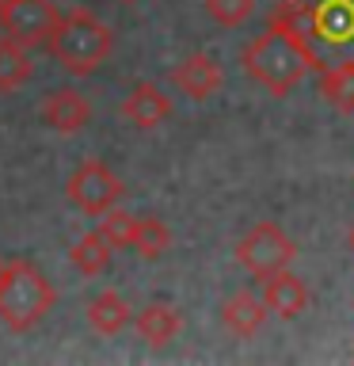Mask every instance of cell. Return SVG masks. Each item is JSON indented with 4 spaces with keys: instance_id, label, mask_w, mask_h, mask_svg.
I'll list each match as a JSON object with an SVG mask.
<instances>
[{
    "instance_id": "23",
    "label": "cell",
    "mask_w": 354,
    "mask_h": 366,
    "mask_svg": "<svg viewBox=\"0 0 354 366\" xmlns=\"http://www.w3.org/2000/svg\"><path fill=\"white\" fill-rule=\"evenodd\" d=\"M0 4H8V0H0Z\"/></svg>"
},
{
    "instance_id": "7",
    "label": "cell",
    "mask_w": 354,
    "mask_h": 366,
    "mask_svg": "<svg viewBox=\"0 0 354 366\" xmlns=\"http://www.w3.org/2000/svg\"><path fill=\"white\" fill-rule=\"evenodd\" d=\"M57 19H61V11L50 0H8V4H0V31H4V39L27 46V50L50 42Z\"/></svg>"
},
{
    "instance_id": "13",
    "label": "cell",
    "mask_w": 354,
    "mask_h": 366,
    "mask_svg": "<svg viewBox=\"0 0 354 366\" xmlns=\"http://www.w3.org/2000/svg\"><path fill=\"white\" fill-rule=\"evenodd\" d=\"M137 336H141L148 347H164V343H171L179 336V328H183V320H179V309L176 305H168V302H153V305H145L141 313H137Z\"/></svg>"
},
{
    "instance_id": "3",
    "label": "cell",
    "mask_w": 354,
    "mask_h": 366,
    "mask_svg": "<svg viewBox=\"0 0 354 366\" xmlns=\"http://www.w3.org/2000/svg\"><path fill=\"white\" fill-rule=\"evenodd\" d=\"M46 50L54 54V61L73 76H88L111 57L114 50V31L103 23L96 11L88 8H69L61 11L57 27L46 42Z\"/></svg>"
},
{
    "instance_id": "1",
    "label": "cell",
    "mask_w": 354,
    "mask_h": 366,
    "mask_svg": "<svg viewBox=\"0 0 354 366\" xmlns=\"http://www.w3.org/2000/svg\"><path fill=\"white\" fill-rule=\"evenodd\" d=\"M270 23L305 46L316 73L354 61V0H282Z\"/></svg>"
},
{
    "instance_id": "6",
    "label": "cell",
    "mask_w": 354,
    "mask_h": 366,
    "mask_svg": "<svg viewBox=\"0 0 354 366\" xmlns=\"http://www.w3.org/2000/svg\"><path fill=\"white\" fill-rule=\"evenodd\" d=\"M69 202L76 206V210L84 214H107L114 210V206L122 202V179L114 176V172L103 164V160H80V164L73 168V176H69Z\"/></svg>"
},
{
    "instance_id": "8",
    "label": "cell",
    "mask_w": 354,
    "mask_h": 366,
    "mask_svg": "<svg viewBox=\"0 0 354 366\" xmlns=\"http://www.w3.org/2000/svg\"><path fill=\"white\" fill-rule=\"evenodd\" d=\"M171 84H176L183 96L202 103L221 88V65H217L210 54H187L176 69H171Z\"/></svg>"
},
{
    "instance_id": "16",
    "label": "cell",
    "mask_w": 354,
    "mask_h": 366,
    "mask_svg": "<svg viewBox=\"0 0 354 366\" xmlns=\"http://www.w3.org/2000/svg\"><path fill=\"white\" fill-rule=\"evenodd\" d=\"M316 92H320V96H324L335 111H347V114H350V111H354V61L324 69V73H320Z\"/></svg>"
},
{
    "instance_id": "20",
    "label": "cell",
    "mask_w": 354,
    "mask_h": 366,
    "mask_svg": "<svg viewBox=\"0 0 354 366\" xmlns=\"http://www.w3.org/2000/svg\"><path fill=\"white\" fill-rule=\"evenodd\" d=\"M206 16L217 27H244L256 16V0H206Z\"/></svg>"
},
{
    "instance_id": "17",
    "label": "cell",
    "mask_w": 354,
    "mask_h": 366,
    "mask_svg": "<svg viewBox=\"0 0 354 366\" xmlns=\"http://www.w3.org/2000/svg\"><path fill=\"white\" fill-rule=\"evenodd\" d=\"M111 252H114V248L99 237V229H96V233H84L73 248H69V259H73V267H76V271H84V274H99L103 267H107Z\"/></svg>"
},
{
    "instance_id": "11",
    "label": "cell",
    "mask_w": 354,
    "mask_h": 366,
    "mask_svg": "<svg viewBox=\"0 0 354 366\" xmlns=\"http://www.w3.org/2000/svg\"><path fill=\"white\" fill-rule=\"evenodd\" d=\"M263 302H267L270 313H278V317H297V313H305V305H308V286L297 279V274L285 267L278 274H270V279H263Z\"/></svg>"
},
{
    "instance_id": "14",
    "label": "cell",
    "mask_w": 354,
    "mask_h": 366,
    "mask_svg": "<svg viewBox=\"0 0 354 366\" xmlns=\"http://www.w3.org/2000/svg\"><path fill=\"white\" fill-rule=\"evenodd\" d=\"M133 320V309L122 294L103 290L88 302V325L99 332V336H118V332Z\"/></svg>"
},
{
    "instance_id": "5",
    "label": "cell",
    "mask_w": 354,
    "mask_h": 366,
    "mask_svg": "<svg viewBox=\"0 0 354 366\" xmlns=\"http://www.w3.org/2000/svg\"><path fill=\"white\" fill-rule=\"evenodd\" d=\"M293 256H297V244L285 237V229L274 225V222L251 225L248 233L236 240V259H240V267L251 271L256 279H270V274L285 271V267L293 263Z\"/></svg>"
},
{
    "instance_id": "19",
    "label": "cell",
    "mask_w": 354,
    "mask_h": 366,
    "mask_svg": "<svg viewBox=\"0 0 354 366\" xmlns=\"http://www.w3.org/2000/svg\"><path fill=\"white\" fill-rule=\"evenodd\" d=\"M133 229H137V217L118 210V206L107 210V214H99V237L107 240L111 248H130L133 244Z\"/></svg>"
},
{
    "instance_id": "2",
    "label": "cell",
    "mask_w": 354,
    "mask_h": 366,
    "mask_svg": "<svg viewBox=\"0 0 354 366\" xmlns=\"http://www.w3.org/2000/svg\"><path fill=\"white\" fill-rule=\"evenodd\" d=\"M240 65H244V73L256 80L259 88H267L270 96H290L308 73H316L313 57L305 54V46L297 42L290 31L274 27V23L259 34V39H251L244 46Z\"/></svg>"
},
{
    "instance_id": "9",
    "label": "cell",
    "mask_w": 354,
    "mask_h": 366,
    "mask_svg": "<svg viewBox=\"0 0 354 366\" xmlns=\"http://www.w3.org/2000/svg\"><path fill=\"white\" fill-rule=\"evenodd\" d=\"M42 122L57 134H76L91 122V103L73 88H57L54 96H46V103H42Z\"/></svg>"
},
{
    "instance_id": "21",
    "label": "cell",
    "mask_w": 354,
    "mask_h": 366,
    "mask_svg": "<svg viewBox=\"0 0 354 366\" xmlns=\"http://www.w3.org/2000/svg\"><path fill=\"white\" fill-rule=\"evenodd\" d=\"M347 244H350V252H354V225H350V233H347Z\"/></svg>"
},
{
    "instance_id": "4",
    "label": "cell",
    "mask_w": 354,
    "mask_h": 366,
    "mask_svg": "<svg viewBox=\"0 0 354 366\" xmlns=\"http://www.w3.org/2000/svg\"><path fill=\"white\" fill-rule=\"evenodd\" d=\"M54 305H57V290L34 263L4 259V274H0V320L11 332H31Z\"/></svg>"
},
{
    "instance_id": "15",
    "label": "cell",
    "mask_w": 354,
    "mask_h": 366,
    "mask_svg": "<svg viewBox=\"0 0 354 366\" xmlns=\"http://www.w3.org/2000/svg\"><path fill=\"white\" fill-rule=\"evenodd\" d=\"M34 76L31 50L11 39H0V92H16Z\"/></svg>"
},
{
    "instance_id": "10",
    "label": "cell",
    "mask_w": 354,
    "mask_h": 366,
    "mask_svg": "<svg viewBox=\"0 0 354 366\" xmlns=\"http://www.w3.org/2000/svg\"><path fill=\"white\" fill-rule=\"evenodd\" d=\"M171 114V99L160 92L156 84H137L130 96L122 99V119L137 126V130H153V126H160Z\"/></svg>"
},
{
    "instance_id": "22",
    "label": "cell",
    "mask_w": 354,
    "mask_h": 366,
    "mask_svg": "<svg viewBox=\"0 0 354 366\" xmlns=\"http://www.w3.org/2000/svg\"><path fill=\"white\" fill-rule=\"evenodd\" d=\"M0 274H4V259H0Z\"/></svg>"
},
{
    "instance_id": "12",
    "label": "cell",
    "mask_w": 354,
    "mask_h": 366,
    "mask_svg": "<svg viewBox=\"0 0 354 366\" xmlns=\"http://www.w3.org/2000/svg\"><path fill=\"white\" fill-rule=\"evenodd\" d=\"M267 313H270V309H267V302H263V297L240 290V294H233V297L221 305V325L233 332V336L248 340V336H256V332L263 328Z\"/></svg>"
},
{
    "instance_id": "18",
    "label": "cell",
    "mask_w": 354,
    "mask_h": 366,
    "mask_svg": "<svg viewBox=\"0 0 354 366\" xmlns=\"http://www.w3.org/2000/svg\"><path fill=\"white\" fill-rule=\"evenodd\" d=\"M141 259H160L164 252L171 248V233L160 217H141L133 229V244H130Z\"/></svg>"
}]
</instances>
